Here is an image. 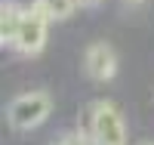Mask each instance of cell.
<instances>
[{"label":"cell","mask_w":154,"mask_h":145,"mask_svg":"<svg viewBox=\"0 0 154 145\" xmlns=\"http://www.w3.org/2000/svg\"><path fill=\"white\" fill-rule=\"evenodd\" d=\"M22 19H25V6L22 3H16V0H3V3H0V43L3 46L16 43Z\"/></svg>","instance_id":"5"},{"label":"cell","mask_w":154,"mask_h":145,"mask_svg":"<svg viewBox=\"0 0 154 145\" xmlns=\"http://www.w3.org/2000/svg\"><path fill=\"white\" fill-rule=\"evenodd\" d=\"M34 3L43 9V16L49 19V25H53V22H65L77 9V0H34Z\"/></svg>","instance_id":"6"},{"label":"cell","mask_w":154,"mask_h":145,"mask_svg":"<svg viewBox=\"0 0 154 145\" xmlns=\"http://www.w3.org/2000/svg\"><path fill=\"white\" fill-rule=\"evenodd\" d=\"M49 114H53V96L46 90H34V93H22V96H16L9 102L6 121H9L12 130L28 133V130L43 127Z\"/></svg>","instance_id":"1"},{"label":"cell","mask_w":154,"mask_h":145,"mask_svg":"<svg viewBox=\"0 0 154 145\" xmlns=\"http://www.w3.org/2000/svg\"><path fill=\"white\" fill-rule=\"evenodd\" d=\"M89 136L96 145H126V121L123 111L108 99H99L89 114Z\"/></svg>","instance_id":"2"},{"label":"cell","mask_w":154,"mask_h":145,"mask_svg":"<svg viewBox=\"0 0 154 145\" xmlns=\"http://www.w3.org/2000/svg\"><path fill=\"white\" fill-rule=\"evenodd\" d=\"M46 34H49V19L43 16V9L37 3H31L28 9H25V19H22V28L16 34L12 49H16L19 56H25V59L40 56L43 46H46Z\"/></svg>","instance_id":"3"},{"label":"cell","mask_w":154,"mask_h":145,"mask_svg":"<svg viewBox=\"0 0 154 145\" xmlns=\"http://www.w3.org/2000/svg\"><path fill=\"white\" fill-rule=\"evenodd\" d=\"M117 52H114L111 43L105 40H96V43H89L86 52H83V71L89 80H96V84H108L117 77Z\"/></svg>","instance_id":"4"},{"label":"cell","mask_w":154,"mask_h":145,"mask_svg":"<svg viewBox=\"0 0 154 145\" xmlns=\"http://www.w3.org/2000/svg\"><path fill=\"white\" fill-rule=\"evenodd\" d=\"M102 0H77V6H83V9H93V6H99Z\"/></svg>","instance_id":"8"},{"label":"cell","mask_w":154,"mask_h":145,"mask_svg":"<svg viewBox=\"0 0 154 145\" xmlns=\"http://www.w3.org/2000/svg\"><path fill=\"white\" fill-rule=\"evenodd\" d=\"M139 145H154V142H139Z\"/></svg>","instance_id":"10"},{"label":"cell","mask_w":154,"mask_h":145,"mask_svg":"<svg viewBox=\"0 0 154 145\" xmlns=\"http://www.w3.org/2000/svg\"><path fill=\"white\" fill-rule=\"evenodd\" d=\"M123 3H126V6H142L145 0H123Z\"/></svg>","instance_id":"9"},{"label":"cell","mask_w":154,"mask_h":145,"mask_svg":"<svg viewBox=\"0 0 154 145\" xmlns=\"http://www.w3.org/2000/svg\"><path fill=\"white\" fill-rule=\"evenodd\" d=\"M56 145H96V142L89 136V130H68L56 139Z\"/></svg>","instance_id":"7"}]
</instances>
